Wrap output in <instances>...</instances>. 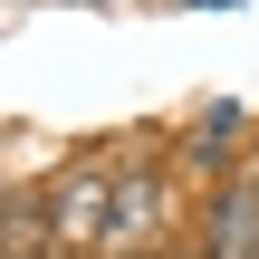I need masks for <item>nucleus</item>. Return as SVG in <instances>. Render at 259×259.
<instances>
[{"instance_id": "obj_6", "label": "nucleus", "mask_w": 259, "mask_h": 259, "mask_svg": "<svg viewBox=\"0 0 259 259\" xmlns=\"http://www.w3.org/2000/svg\"><path fill=\"white\" fill-rule=\"evenodd\" d=\"M192 10H231V0H192Z\"/></svg>"}, {"instance_id": "obj_3", "label": "nucleus", "mask_w": 259, "mask_h": 259, "mask_svg": "<svg viewBox=\"0 0 259 259\" xmlns=\"http://www.w3.org/2000/svg\"><path fill=\"white\" fill-rule=\"evenodd\" d=\"M202 259H259V173L240 163L231 183H211V202H202Z\"/></svg>"}, {"instance_id": "obj_5", "label": "nucleus", "mask_w": 259, "mask_h": 259, "mask_svg": "<svg viewBox=\"0 0 259 259\" xmlns=\"http://www.w3.org/2000/svg\"><path fill=\"white\" fill-rule=\"evenodd\" d=\"M0 259H58L48 192H0Z\"/></svg>"}, {"instance_id": "obj_2", "label": "nucleus", "mask_w": 259, "mask_h": 259, "mask_svg": "<svg viewBox=\"0 0 259 259\" xmlns=\"http://www.w3.org/2000/svg\"><path fill=\"white\" fill-rule=\"evenodd\" d=\"M106 202H115V154H87L48 183V231L58 259H106Z\"/></svg>"}, {"instance_id": "obj_1", "label": "nucleus", "mask_w": 259, "mask_h": 259, "mask_svg": "<svg viewBox=\"0 0 259 259\" xmlns=\"http://www.w3.org/2000/svg\"><path fill=\"white\" fill-rule=\"evenodd\" d=\"M173 173L163 163H115V202H106V259H163L154 240L173 231Z\"/></svg>"}, {"instance_id": "obj_7", "label": "nucleus", "mask_w": 259, "mask_h": 259, "mask_svg": "<svg viewBox=\"0 0 259 259\" xmlns=\"http://www.w3.org/2000/svg\"><path fill=\"white\" fill-rule=\"evenodd\" d=\"M163 259H202V250H163Z\"/></svg>"}, {"instance_id": "obj_4", "label": "nucleus", "mask_w": 259, "mask_h": 259, "mask_svg": "<svg viewBox=\"0 0 259 259\" xmlns=\"http://www.w3.org/2000/svg\"><path fill=\"white\" fill-rule=\"evenodd\" d=\"M240 144H250V106H231V96H221V106H202V115H192L183 163H192V173H211V183H231V173H240Z\"/></svg>"}]
</instances>
